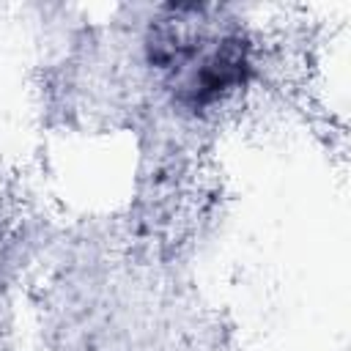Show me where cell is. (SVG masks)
Listing matches in <instances>:
<instances>
[{
    "label": "cell",
    "instance_id": "1",
    "mask_svg": "<svg viewBox=\"0 0 351 351\" xmlns=\"http://www.w3.org/2000/svg\"><path fill=\"white\" fill-rule=\"evenodd\" d=\"M250 58L241 36H222L211 49L200 52L197 66L186 71L178 88V101L189 110H200L239 88L247 77Z\"/></svg>",
    "mask_w": 351,
    "mask_h": 351
}]
</instances>
